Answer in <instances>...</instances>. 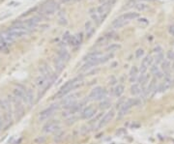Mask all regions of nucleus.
<instances>
[{
  "label": "nucleus",
  "instance_id": "34",
  "mask_svg": "<svg viewBox=\"0 0 174 144\" xmlns=\"http://www.w3.org/2000/svg\"><path fill=\"white\" fill-rule=\"evenodd\" d=\"M150 71H151V73L152 75H156V73H158L161 70H160V68H159V66L157 65V64H154V65H152L151 66V68H150Z\"/></svg>",
  "mask_w": 174,
  "mask_h": 144
},
{
  "label": "nucleus",
  "instance_id": "13",
  "mask_svg": "<svg viewBox=\"0 0 174 144\" xmlns=\"http://www.w3.org/2000/svg\"><path fill=\"white\" fill-rule=\"evenodd\" d=\"M128 22H126L125 19H123L122 17H118V19H114L112 23H111V25H112V27L114 28V29H120V28L124 27L125 25L127 24Z\"/></svg>",
  "mask_w": 174,
  "mask_h": 144
},
{
  "label": "nucleus",
  "instance_id": "42",
  "mask_svg": "<svg viewBox=\"0 0 174 144\" xmlns=\"http://www.w3.org/2000/svg\"><path fill=\"white\" fill-rule=\"evenodd\" d=\"M59 23H60L61 25H66V24H67V20H66L64 17H61V19H59Z\"/></svg>",
  "mask_w": 174,
  "mask_h": 144
},
{
  "label": "nucleus",
  "instance_id": "30",
  "mask_svg": "<svg viewBox=\"0 0 174 144\" xmlns=\"http://www.w3.org/2000/svg\"><path fill=\"white\" fill-rule=\"evenodd\" d=\"M91 17H92L93 22H95V24H96L97 26H99L100 24L103 22L102 19H101V17H100V16L98 15V14H94V15H91Z\"/></svg>",
  "mask_w": 174,
  "mask_h": 144
},
{
  "label": "nucleus",
  "instance_id": "26",
  "mask_svg": "<svg viewBox=\"0 0 174 144\" xmlns=\"http://www.w3.org/2000/svg\"><path fill=\"white\" fill-rule=\"evenodd\" d=\"M124 91H125L124 85H122V84H118V85L115 87V88H114L113 93H114V95H115L116 97H120L121 95L124 93Z\"/></svg>",
  "mask_w": 174,
  "mask_h": 144
},
{
  "label": "nucleus",
  "instance_id": "12",
  "mask_svg": "<svg viewBox=\"0 0 174 144\" xmlns=\"http://www.w3.org/2000/svg\"><path fill=\"white\" fill-rule=\"evenodd\" d=\"M36 84L39 88H47L48 87V79L44 76H38L36 79Z\"/></svg>",
  "mask_w": 174,
  "mask_h": 144
},
{
  "label": "nucleus",
  "instance_id": "28",
  "mask_svg": "<svg viewBox=\"0 0 174 144\" xmlns=\"http://www.w3.org/2000/svg\"><path fill=\"white\" fill-rule=\"evenodd\" d=\"M120 48H121V45H118V44H110V45H109V47H106V50L107 52H109V53H113L114 51L118 50Z\"/></svg>",
  "mask_w": 174,
  "mask_h": 144
},
{
  "label": "nucleus",
  "instance_id": "46",
  "mask_svg": "<svg viewBox=\"0 0 174 144\" xmlns=\"http://www.w3.org/2000/svg\"><path fill=\"white\" fill-rule=\"evenodd\" d=\"M2 50V47H1V45H0V50Z\"/></svg>",
  "mask_w": 174,
  "mask_h": 144
},
{
  "label": "nucleus",
  "instance_id": "4",
  "mask_svg": "<svg viewBox=\"0 0 174 144\" xmlns=\"http://www.w3.org/2000/svg\"><path fill=\"white\" fill-rule=\"evenodd\" d=\"M78 95L76 94H73V95H70V96H65L64 99L62 100L61 102V104L63 105L64 108L66 109H69V108H71L72 107H74V105L76 104V99H78Z\"/></svg>",
  "mask_w": 174,
  "mask_h": 144
},
{
  "label": "nucleus",
  "instance_id": "32",
  "mask_svg": "<svg viewBox=\"0 0 174 144\" xmlns=\"http://www.w3.org/2000/svg\"><path fill=\"white\" fill-rule=\"evenodd\" d=\"M113 57H114V54L113 53H107L106 55L104 54V56L102 57V64H103V63L107 62L109 60H110V59H112Z\"/></svg>",
  "mask_w": 174,
  "mask_h": 144
},
{
  "label": "nucleus",
  "instance_id": "8",
  "mask_svg": "<svg viewBox=\"0 0 174 144\" xmlns=\"http://www.w3.org/2000/svg\"><path fill=\"white\" fill-rule=\"evenodd\" d=\"M114 115H115L114 110H110V111L107 112V113H106L102 117V119H100L98 127L99 128H104V126H106L110 121H112V119L114 118Z\"/></svg>",
  "mask_w": 174,
  "mask_h": 144
},
{
  "label": "nucleus",
  "instance_id": "24",
  "mask_svg": "<svg viewBox=\"0 0 174 144\" xmlns=\"http://www.w3.org/2000/svg\"><path fill=\"white\" fill-rule=\"evenodd\" d=\"M54 65H55V69H56L58 72H61L62 70L65 68V62L58 57L54 60Z\"/></svg>",
  "mask_w": 174,
  "mask_h": 144
},
{
  "label": "nucleus",
  "instance_id": "11",
  "mask_svg": "<svg viewBox=\"0 0 174 144\" xmlns=\"http://www.w3.org/2000/svg\"><path fill=\"white\" fill-rule=\"evenodd\" d=\"M85 31H86L87 39H90V38H91L94 35V33H95V31H96V28H95V26L93 25L92 22L88 20V22L85 23Z\"/></svg>",
  "mask_w": 174,
  "mask_h": 144
},
{
  "label": "nucleus",
  "instance_id": "18",
  "mask_svg": "<svg viewBox=\"0 0 174 144\" xmlns=\"http://www.w3.org/2000/svg\"><path fill=\"white\" fill-rule=\"evenodd\" d=\"M41 20V19L39 17H31V19H27L25 23H26V25L27 27L29 28H35L37 25H38V23H39V22Z\"/></svg>",
  "mask_w": 174,
  "mask_h": 144
},
{
  "label": "nucleus",
  "instance_id": "31",
  "mask_svg": "<svg viewBox=\"0 0 174 144\" xmlns=\"http://www.w3.org/2000/svg\"><path fill=\"white\" fill-rule=\"evenodd\" d=\"M165 60V56H163V53H158L156 54V57H155V61H156V64L159 65V64H162V62Z\"/></svg>",
  "mask_w": 174,
  "mask_h": 144
},
{
  "label": "nucleus",
  "instance_id": "23",
  "mask_svg": "<svg viewBox=\"0 0 174 144\" xmlns=\"http://www.w3.org/2000/svg\"><path fill=\"white\" fill-rule=\"evenodd\" d=\"M142 92L141 86L138 83H133V85L131 86V94L132 95H138Z\"/></svg>",
  "mask_w": 174,
  "mask_h": 144
},
{
  "label": "nucleus",
  "instance_id": "15",
  "mask_svg": "<svg viewBox=\"0 0 174 144\" xmlns=\"http://www.w3.org/2000/svg\"><path fill=\"white\" fill-rule=\"evenodd\" d=\"M14 93V97H16L17 99H19L20 101H23L25 103V91H24L22 88H16L13 91Z\"/></svg>",
  "mask_w": 174,
  "mask_h": 144
},
{
  "label": "nucleus",
  "instance_id": "40",
  "mask_svg": "<svg viewBox=\"0 0 174 144\" xmlns=\"http://www.w3.org/2000/svg\"><path fill=\"white\" fill-rule=\"evenodd\" d=\"M75 37L78 38V40L79 41V43L82 44V42H83V34L81 32V33H78V34H76L75 35Z\"/></svg>",
  "mask_w": 174,
  "mask_h": 144
},
{
  "label": "nucleus",
  "instance_id": "20",
  "mask_svg": "<svg viewBox=\"0 0 174 144\" xmlns=\"http://www.w3.org/2000/svg\"><path fill=\"white\" fill-rule=\"evenodd\" d=\"M157 90V78H154L150 82H149V85L147 86V90H146V94H152L154 93Z\"/></svg>",
  "mask_w": 174,
  "mask_h": 144
},
{
  "label": "nucleus",
  "instance_id": "33",
  "mask_svg": "<svg viewBox=\"0 0 174 144\" xmlns=\"http://www.w3.org/2000/svg\"><path fill=\"white\" fill-rule=\"evenodd\" d=\"M110 107V102H109L107 100H104L102 103L100 104V107L102 109H106V108H109Z\"/></svg>",
  "mask_w": 174,
  "mask_h": 144
},
{
  "label": "nucleus",
  "instance_id": "36",
  "mask_svg": "<svg viewBox=\"0 0 174 144\" xmlns=\"http://www.w3.org/2000/svg\"><path fill=\"white\" fill-rule=\"evenodd\" d=\"M166 58H168V60L169 61H174V51L172 50H168V53H166Z\"/></svg>",
  "mask_w": 174,
  "mask_h": 144
},
{
  "label": "nucleus",
  "instance_id": "27",
  "mask_svg": "<svg viewBox=\"0 0 174 144\" xmlns=\"http://www.w3.org/2000/svg\"><path fill=\"white\" fill-rule=\"evenodd\" d=\"M134 8L139 12H144L146 10L149 9V5L145 4V3H142V2H138L134 5Z\"/></svg>",
  "mask_w": 174,
  "mask_h": 144
},
{
  "label": "nucleus",
  "instance_id": "45",
  "mask_svg": "<svg viewBox=\"0 0 174 144\" xmlns=\"http://www.w3.org/2000/svg\"><path fill=\"white\" fill-rule=\"evenodd\" d=\"M139 1H154V0H139Z\"/></svg>",
  "mask_w": 174,
  "mask_h": 144
},
{
  "label": "nucleus",
  "instance_id": "41",
  "mask_svg": "<svg viewBox=\"0 0 174 144\" xmlns=\"http://www.w3.org/2000/svg\"><path fill=\"white\" fill-rule=\"evenodd\" d=\"M168 32L171 36H174V24H171V25L168 27Z\"/></svg>",
  "mask_w": 174,
  "mask_h": 144
},
{
  "label": "nucleus",
  "instance_id": "29",
  "mask_svg": "<svg viewBox=\"0 0 174 144\" xmlns=\"http://www.w3.org/2000/svg\"><path fill=\"white\" fill-rule=\"evenodd\" d=\"M153 62H154V59H153L152 56L147 55L146 57H144L143 60H142L141 64L142 65H145L146 67H151L153 65Z\"/></svg>",
  "mask_w": 174,
  "mask_h": 144
},
{
  "label": "nucleus",
  "instance_id": "6",
  "mask_svg": "<svg viewBox=\"0 0 174 144\" xmlns=\"http://www.w3.org/2000/svg\"><path fill=\"white\" fill-rule=\"evenodd\" d=\"M59 128H60V126H59V121L52 120L45 124V126L43 127V132L47 133L53 132H56L57 130H59Z\"/></svg>",
  "mask_w": 174,
  "mask_h": 144
},
{
  "label": "nucleus",
  "instance_id": "37",
  "mask_svg": "<svg viewBox=\"0 0 174 144\" xmlns=\"http://www.w3.org/2000/svg\"><path fill=\"white\" fill-rule=\"evenodd\" d=\"M147 69H148V67H146L145 65L141 64L140 68H139V73H140V75H144V73L147 72Z\"/></svg>",
  "mask_w": 174,
  "mask_h": 144
},
{
  "label": "nucleus",
  "instance_id": "7",
  "mask_svg": "<svg viewBox=\"0 0 174 144\" xmlns=\"http://www.w3.org/2000/svg\"><path fill=\"white\" fill-rule=\"evenodd\" d=\"M97 113L96 108L92 107V105H89V107H84L81 112V117L82 119H89L92 118L93 116H95Z\"/></svg>",
  "mask_w": 174,
  "mask_h": 144
},
{
  "label": "nucleus",
  "instance_id": "1",
  "mask_svg": "<svg viewBox=\"0 0 174 144\" xmlns=\"http://www.w3.org/2000/svg\"><path fill=\"white\" fill-rule=\"evenodd\" d=\"M82 85V76H76V78H73L71 80L67 81L63 86L61 87L60 89L58 90V92L55 94V98L57 99H61V98H64L65 96L72 92V90H75L76 88H78L79 86Z\"/></svg>",
  "mask_w": 174,
  "mask_h": 144
},
{
  "label": "nucleus",
  "instance_id": "39",
  "mask_svg": "<svg viewBox=\"0 0 174 144\" xmlns=\"http://www.w3.org/2000/svg\"><path fill=\"white\" fill-rule=\"evenodd\" d=\"M153 51H154L156 54H158V53H162V48L161 47H160V45H157V47L154 48V50H153Z\"/></svg>",
  "mask_w": 174,
  "mask_h": 144
},
{
  "label": "nucleus",
  "instance_id": "5",
  "mask_svg": "<svg viewBox=\"0 0 174 144\" xmlns=\"http://www.w3.org/2000/svg\"><path fill=\"white\" fill-rule=\"evenodd\" d=\"M59 9V4L54 1H50L47 5H45L43 7V13L45 15L50 16V15H53V14Z\"/></svg>",
  "mask_w": 174,
  "mask_h": 144
},
{
  "label": "nucleus",
  "instance_id": "43",
  "mask_svg": "<svg viewBox=\"0 0 174 144\" xmlns=\"http://www.w3.org/2000/svg\"><path fill=\"white\" fill-rule=\"evenodd\" d=\"M138 22H142V23H145V24H148V23H149L148 19H144V17H141V19H139Z\"/></svg>",
  "mask_w": 174,
  "mask_h": 144
},
{
  "label": "nucleus",
  "instance_id": "22",
  "mask_svg": "<svg viewBox=\"0 0 174 144\" xmlns=\"http://www.w3.org/2000/svg\"><path fill=\"white\" fill-rule=\"evenodd\" d=\"M148 79H149L148 75H146V73H144V75H140L137 78V83L141 86V88H143L146 84H147Z\"/></svg>",
  "mask_w": 174,
  "mask_h": 144
},
{
  "label": "nucleus",
  "instance_id": "19",
  "mask_svg": "<svg viewBox=\"0 0 174 144\" xmlns=\"http://www.w3.org/2000/svg\"><path fill=\"white\" fill-rule=\"evenodd\" d=\"M138 13L137 12H128L126 14H124L123 16H121V17L123 19H125L126 22H129V20H133V19H138Z\"/></svg>",
  "mask_w": 174,
  "mask_h": 144
},
{
  "label": "nucleus",
  "instance_id": "16",
  "mask_svg": "<svg viewBox=\"0 0 174 144\" xmlns=\"http://www.w3.org/2000/svg\"><path fill=\"white\" fill-rule=\"evenodd\" d=\"M57 57L60 58L61 60H63L64 62L66 61H69L70 57H71V55H70L69 51L67 50H65V48H62V50H58L57 52Z\"/></svg>",
  "mask_w": 174,
  "mask_h": 144
},
{
  "label": "nucleus",
  "instance_id": "17",
  "mask_svg": "<svg viewBox=\"0 0 174 144\" xmlns=\"http://www.w3.org/2000/svg\"><path fill=\"white\" fill-rule=\"evenodd\" d=\"M162 72L163 73V75L165 73H171V64H170V61L168 60V59H165L162 62Z\"/></svg>",
  "mask_w": 174,
  "mask_h": 144
},
{
  "label": "nucleus",
  "instance_id": "21",
  "mask_svg": "<svg viewBox=\"0 0 174 144\" xmlns=\"http://www.w3.org/2000/svg\"><path fill=\"white\" fill-rule=\"evenodd\" d=\"M34 99H35V94L33 92V90L28 89L27 91H25V103L29 104H33Z\"/></svg>",
  "mask_w": 174,
  "mask_h": 144
},
{
  "label": "nucleus",
  "instance_id": "10",
  "mask_svg": "<svg viewBox=\"0 0 174 144\" xmlns=\"http://www.w3.org/2000/svg\"><path fill=\"white\" fill-rule=\"evenodd\" d=\"M138 73H139V69L137 66H134L133 68L131 69L130 71V75H129V80H130L131 83H134L138 78Z\"/></svg>",
  "mask_w": 174,
  "mask_h": 144
},
{
  "label": "nucleus",
  "instance_id": "44",
  "mask_svg": "<svg viewBox=\"0 0 174 144\" xmlns=\"http://www.w3.org/2000/svg\"><path fill=\"white\" fill-rule=\"evenodd\" d=\"M2 126V118H1V115H0V128H1Z\"/></svg>",
  "mask_w": 174,
  "mask_h": 144
},
{
  "label": "nucleus",
  "instance_id": "14",
  "mask_svg": "<svg viewBox=\"0 0 174 144\" xmlns=\"http://www.w3.org/2000/svg\"><path fill=\"white\" fill-rule=\"evenodd\" d=\"M103 56H104V54L102 51H92L85 56L84 60L89 61V60H93V59H99V58H102Z\"/></svg>",
  "mask_w": 174,
  "mask_h": 144
},
{
  "label": "nucleus",
  "instance_id": "35",
  "mask_svg": "<svg viewBox=\"0 0 174 144\" xmlns=\"http://www.w3.org/2000/svg\"><path fill=\"white\" fill-rule=\"evenodd\" d=\"M135 58L137 59H140L141 57H143L144 55V50H142V48H138V50H137V51H135Z\"/></svg>",
  "mask_w": 174,
  "mask_h": 144
},
{
  "label": "nucleus",
  "instance_id": "2",
  "mask_svg": "<svg viewBox=\"0 0 174 144\" xmlns=\"http://www.w3.org/2000/svg\"><path fill=\"white\" fill-rule=\"evenodd\" d=\"M58 104H51L47 108H46V109H44L43 111H41L40 112V114H39V120L41 122H44V121H47L48 120L52 115H53L55 112H56L58 110Z\"/></svg>",
  "mask_w": 174,
  "mask_h": 144
},
{
  "label": "nucleus",
  "instance_id": "9",
  "mask_svg": "<svg viewBox=\"0 0 174 144\" xmlns=\"http://www.w3.org/2000/svg\"><path fill=\"white\" fill-rule=\"evenodd\" d=\"M104 91V89L103 88V87H101V86L95 87V88H93L91 90V92H90V94H89V99H91V100H97L101 96V95L103 94Z\"/></svg>",
  "mask_w": 174,
  "mask_h": 144
},
{
  "label": "nucleus",
  "instance_id": "38",
  "mask_svg": "<svg viewBox=\"0 0 174 144\" xmlns=\"http://www.w3.org/2000/svg\"><path fill=\"white\" fill-rule=\"evenodd\" d=\"M71 36H72V35L70 34L69 32H66V33L64 34V36H63V41L66 42V43H68V41H69L70 37H71Z\"/></svg>",
  "mask_w": 174,
  "mask_h": 144
},
{
  "label": "nucleus",
  "instance_id": "3",
  "mask_svg": "<svg viewBox=\"0 0 174 144\" xmlns=\"http://www.w3.org/2000/svg\"><path fill=\"white\" fill-rule=\"evenodd\" d=\"M5 33L8 35L9 37H11L12 39L15 40V39H17V38H22V37L26 36L27 31L19 29V28H16V27H11V28H9Z\"/></svg>",
  "mask_w": 174,
  "mask_h": 144
},
{
  "label": "nucleus",
  "instance_id": "25",
  "mask_svg": "<svg viewBox=\"0 0 174 144\" xmlns=\"http://www.w3.org/2000/svg\"><path fill=\"white\" fill-rule=\"evenodd\" d=\"M67 44H69L73 48H76V47H78V45H81V43H79V41L78 40V38H76L75 36H71V37H70V39H69Z\"/></svg>",
  "mask_w": 174,
  "mask_h": 144
}]
</instances>
